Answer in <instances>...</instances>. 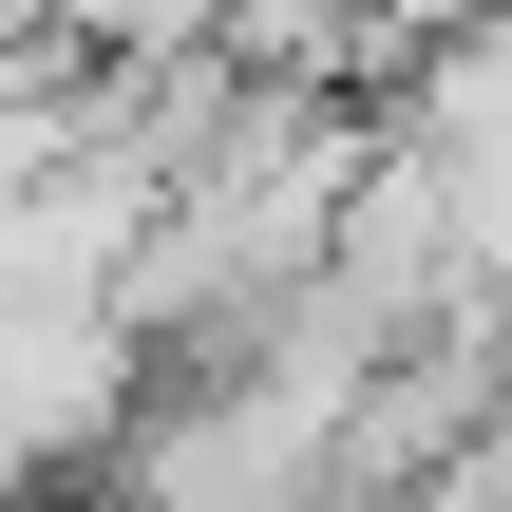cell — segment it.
Instances as JSON below:
<instances>
[{
  "label": "cell",
  "mask_w": 512,
  "mask_h": 512,
  "mask_svg": "<svg viewBox=\"0 0 512 512\" xmlns=\"http://www.w3.org/2000/svg\"><path fill=\"white\" fill-rule=\"evenodd\" d=\"M380 512H512V475H475V456H456V475H418V494H380Z\"/></svg>",
  "instance_id": "7a4b0ae2"
},
{
  "label": "cell",
  "mask_w": 512,
  "mask_h": 512,
  "mask_svg": "<svg viewBox=\"0 0 512 512\" xmlns=\"http://www.w3.org/2000/svg\"><path fill=\"white\" fill-rule=\"evenodd\" d=\"M475 475H512V380H494V418H475Z\"/></svg>",
  "instance_id": "3957f363"
},
{
  "label": "cell",
  "mask_w": 512,
  "mask_h": 512,
  "mask_svg": "<svg viewBox=\"0 0 512 512\" xmlns=\"http://www.w3.org/2000/svg\"><path fill=\"white\" fill-rule=\"evenodd\" d=\"M228 0H57V57L76 76H133V57H190Z\"/></svg>",
  "instance_id": "6da1fadb"
}]
</instances>
